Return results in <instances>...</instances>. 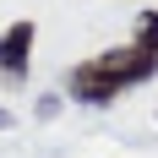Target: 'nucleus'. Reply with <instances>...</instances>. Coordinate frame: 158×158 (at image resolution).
Instances as JSON below:
<instances>
[{
  "label": "nucleus",
  "instance_id": "f257e3e1",
  "mask_svg": "<svg viewBox=\"0 0 158 158\" xmlns=\"http://www.w3.org/2000/svg\"><path fill=\"white\" fill-rule=\"evenodd\" d=\"M153 77H158V11H136V33L126 44H114V49H104V55L65 71V98L104 109L126 87H142Z\"/></svg>",
  "mask_w": 158,
  "mask_h": 158
},
{
  "label": "nucleus",
  "instance_id": "7ed1b4c3",
  "mask_svg": "<svg viewBox=\"0 0 158 158\" xmlns=\"http://www.w3.org/2000/svg\"><path fill=\"white\" fill-rule=\"evenodd\" d=\"M6 126H11V109H0V131H6Z\"/></svg>",
  "mask_w": 158,
  "mask_h": 158
},
{
  "label": "nucleus",
  "instance_id": "f03ea898",
  "mask_svg": "<svg viewBox=\"0 0 158 158\" xmlns=\"http://www.w3.org/2000/svg\"><path fill=\"white\" fill-rule=\"evenodd\" d=\"M33 38H38V27H33L27 16H22V22H11V27L0 33V82H6V87H22V82H27Z\"/></svg>",
  "mask_w": 158,
  "mask_h": 158
}]
</instances>
